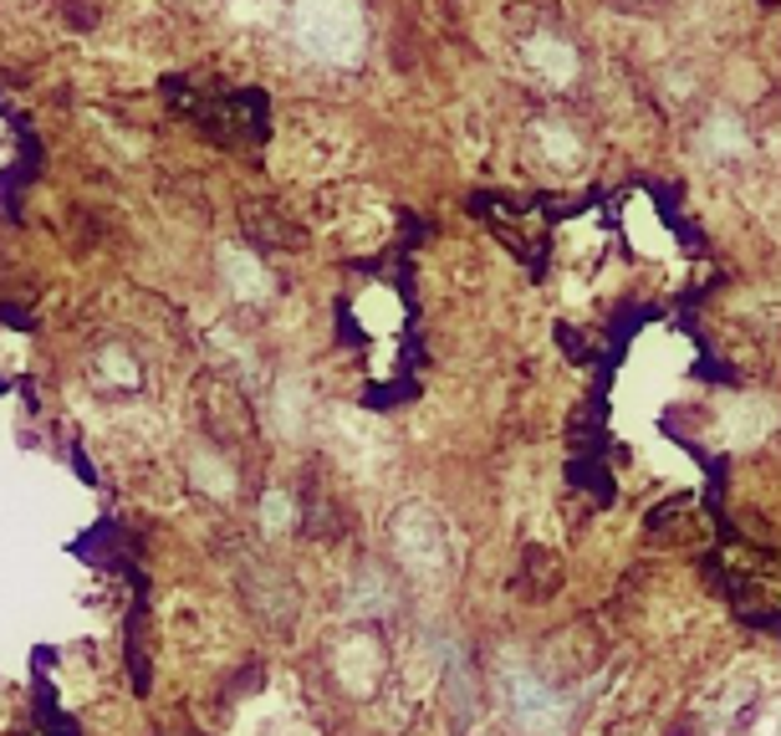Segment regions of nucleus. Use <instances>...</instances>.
<instances>
[{
	"label": "nucleus",
	"mask_w": 781,
	"mask_h": 736,
	"mask_svg": "<svg viewBox=\"0 0 781 736\" xmlns=\"http://www.w3.org/2000/svg\"><path fill=\"white\" fill-rule=\"evenodd\" d=\"M603 660V640H597L587 624H572V630L552 634L542 644V675L546 681H577Z\"/></svg>",
	"instance_id": "7ed1b4c3"
},
{
	"label": "nucleus",
	"mask_w": 781,
	"mask_h": 736,
	"mask_svg": "<svg viewBox=\"0 0 781 736\" xmlns=\"http://www.w3.org/2000/svg\"><path fill=\"white\" fill-rule=\"evenodd\" d=\"M97 363H103V369H113L107 379H118V384H138V363L123 359V349H103V359H97Z\"/></svg>",
	"instance_id": "1a4fd4ad"
},
{
	"label": "nucleus",
	"mask_w": 781,
	"mask_h": 736,
	"mask_svg": "<svg viewBox=\"0 0 781 736\" xmlns=\"http://www.w3.org/2000/svg\"><path fill=\"white\" fill-rule=\"evenodd\" d=\"M394 548L414 573H435L445 568V522L429 507H404L394 517Z\"/></svg>",
	"instance_id": "f03ea898"
},
{
	"label": "nucleus",
	"mask_w": 781,
	"mask_h": 736,
	"mask_svg": "<svg viewBox=\"0 0 781 736\" xmlns=\"http://www.w3.org/2000/svg\"><path fill=\"white\" fill-rule=\"evenodd\" d=\"M220 277H226V287L240 297V302H261V297H271V277H265V267L256 261V251H246V246H220Z\"/></svg>",
	"instance_id": "39448f33"
},
{
	"label": "nucleus",
	"mask_w": 781,
	"mask_h": 736,
	"mask_svg": "<svg viewBox=\"0 0 781 736\" xmlns=\"http://www.w3.org/2000/svg\"><path fill=\"white\" fill-rule=\"evenodd\" d=\"M521 56H527V68L542 72L546 82H567L572 72H577V52L556 37H531L527 46H521Z\"/></svg>",
	"instance_id": "423d86ee"
},
{
	"label": "nucleus",
	"mask_w": 781,
	"mask_h": 736,
	"mask_svg": "<svg viewBox=\"0 0 781 736\" xmlns=\"http://www.w3.org/2000/svg\"><path fill=\"white\" fill-rule=\"evenodd\" d=\"M562 583H567V562H562V552L542 548V542H527L521 548V568H517V593L527 603H552L556 593H562Z\"/></svg>",
	"instance_id": "20e7f679"
},
{
	"label": "nucleus",
	"mask_w": 781,
	"mask_h": 736,
	"mask_svg": "<svg viewBox=\"0 0 781 736\" xmlns=\"http://www.w3.org/2000/svg\"><path fill=\"white\" fill-rule=\"evenodd\" d=\"M292 522H296L292 496H287V491H265V501H261V527H265V532H287Z\"/></svg>",
	"instance_id": "6e6552de"
},
{
	"label": "nucleus",
	"mask_w": 781,
	"mask_h": 736,
	"mask_svg": "<svg viewBox=\"0 0 781 736\" xmlns=\"http://www.w3.org/2000/svg\"><path fill=\"white\" fill-rule=\"evenodd\" d=\"M195 481L215 496H230L236 491V470H230L220 456H195Z\"/></svg>",
	"instance_id": "0eeeda50"
},
{
	"label": "nucleus",
	"mask_w": 781,
	"mask_h": 736,
	"mask_svg": "<svg viewBox=\"0 0 781 736\" xmlns=\"http://www.w3.org/2000/svg\"><path fill=\"white\" fill-rule=\"evenodd\" d=\"M292 37L306 56H317L327 68H353L363 56V11L353 0H296L292 6Z\"/></svg>",
	"instance_id": "f257e3e1"
}]
</instances>
